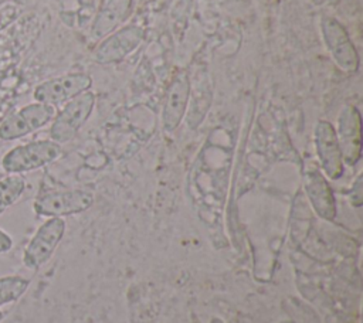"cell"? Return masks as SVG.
<instances>
[{"mask_svg":"<svg viewBox=\"0 0 363 323\" xmlns=\"http://www.w3.org/2000/svg\"><path fill=\"white\" fill-rule=\"evenodd\" d=\"M3 317H4V314H3V312H1V310H0V322H1V320H3Z\"/></svg>","mask_w":363,"mask_h":323,"instance_id":"cell-18","label":"cell"},{"mask_svg":"<svg viewBox=\"0 0 363 323\" xmlns=\"http://www.w3.org/2000/svg\"><path fill=\"white\" fill-rule=\"evenodd\" d=\"M61 144L54 140H34L10 149L1 159V167L10 174L37 170L61 156Z\"/></svg>","mask_w":363,"mask_h":323,"instance_id":"cell-1","label":"cell"},{"mask_svg":"<svg viewBox=\"0 0 363 323\" xmlns=\"http://www.w3.org/2000/svg\"><path fill=\"white\" fill-rule=\"evenodd\" d=\"M26 180L18 174L6 176L0 180V214L11 207L24 193Z\"/></svg>","mask_w":363,"mask_h":323,"instance_id":"cell-14","label":"cell"},{"mask_svg":"<svg viewBox=\"0 0 363 323\" xmlns=\"http://www.w3.org/2000/svg\"><path fill=\"white\" fill-rule=\"evenodd\" d=\"M13 248V238L3 230H0V254L9 252Z\"/></svg>","mask_w":363,"mask_h":323,"instance_id":"cell-17","label":"cell"},{"mask_svg":"<svg viewBox=\"0 0 363 323\" xmlns=\"http://www.w3.org/2000/svg\"><path fill=\"white\" fill-rule=\"evenodd\" d=\"M315 149L322 171L326 178L337 180L343 176L345 163L335 128L328 120H319L313 132Z\"/></svg>","mask_w":363,"mask_h":323,"instance_id":"cell-8","label":"cell"},{"mask_svg":"<svg viewBox=\"0 0 363 323\" xmlns=\"http://www.w3.org/2000/svg\"><path fill=\"white\" fill-rule=\"evenodd\" d=\"M30 280L18 275H9L0 278V306L13 303L20 299L28 289Z\"/></svg>","mask_w":363,"mask_h":323,"instance_id":"cell-15","label":"cell"},{"mask_svg":"<svg viewBox=\"0 0 363 323\" xmlns=\"http://www.w3.org/2000/svg\"><path fill=\"white\" fill-rule=\"evenodd\" d=\"M303 188L313 211L326 221L336 217V200L328 178L318 169H311L303 176Z\"/></svg>","mask_w":363,"mask_h":323,"instance_id":"cell-12","label":"cell"},{"mask_svg":"<svg viewBox=\"0 0 363 323\" xmlns=\"http://www.w3.org/2000/svg\"><path fill=\"white\" fill-rule=\"evenodd\" d=\"M143 37L145 33L138 26H126L115 33H111L96 47L94 52L95 61L99 64L119 62L140 45Z\"/></svg>","mask_w":363,"mask_h":323,"instance_id":"cell-10","label":"cell"},{"mask_svg":"<svg viewBox=\"0 0 363 323\" xmlns=\"http://www.w3.org/2000/svg\"><path fill=\"white\" fill-rule=\"evenodd\" d=\"M55 113V108L51 105L28 103L0 122V139L9 142L24 137L51 122Z\"/></svg>","mask_w":363,"mask_h":323,"instance_id":"cell-4","label":"cell"},{"mask_svg":"<svg viewBox=\"0 0 363 323\" xmlns=\"http://www.w3.org/2000/svg\"><path fill=\"white\" fill-rule=\"evenodd\" d=\"M320 30L325 45L335 64L347 74L356 72L360 65V58L346 28L337 20L325 17Z\"/></svg>","mask_w":363,"mask_h":323,"instance_id":"cell-6","label":"cell"},{"mask_svg":"<svg viewBox=\"0 0 363 323\" xmlns=\"http://www.w3.org/2000/svg\"><path fill=\"white\" fill-rule=\"evenodd\" d=\"M190 78L183 71L179 72L170 82L162 112V125L166 132H173L179 128L190 98Z\"/></svg>","mask_w":363,"mask_h":323,"instance_id":"cell-11","label":"cell"},{"mask_svg":"<svg viewBox=\"0 0 363 323\" xmlns=\"http://www.w3.org/2000/svg\"><path fill=\"white\" fill-rule=\"evenodd\" d=\"M94 204V193L84 188L48 191L34 200L35 214L43 217H67L79 214Z\"/></svg>","mask_w":363,"mask_h":323,"instance_id":"cell-3","label":"cell"},{"mask_svg":"<svg viewBox=\"0 0 363 323\" xmlns=\"http://www.w3.org/2000/svg\"><path fill=\"white\" fill-rule=\"evenodd\" d=\"M91 85L92 79L86 74H67L38 84L33 92V96L35 102L55 108L68 102L84 91H88Z\"/></svg>","mask_w":363,"mask_h":323,"instance_id":"cell-7","label":"cell"},{"mask_svg":"<svg viewBox=\"0 0 363 323\" xmlns=\"http://www.w3.org/2000/svg\"><path fill=\"white\" fill-rule=\"evenodd\" d=\"M94 105L95 94L89 89L65 102L62 109L55 113L52 119V125L50 129L51 140L61 144L74 139L78 130L91 116Z\"/></svg>","mask_w":363,"mask_h":323,"instance_id":"cell-2","label":"cell"},{"mask_svg":"<svg viewBox=\"0 0 363 323\" xmlns=\"http://www.w3.org/2000/svg\"><path fill=\"white\" fill-rule=\"evenodd\" d=\"M362 174L356 178L352 191H350V201L354 207H360L362 201H363V194H362Z\"/></svg>","mask_w":363,"mask_h":323,"instance_id":"cell-16","label":"cell"},{"mask_svg":"<svg viewBox=\"0 0 363 323\" xmlns=\"http://www.w3.org/2000/svg\"><path fill=\"white\" fill-rule=\"evenodd\" d=\"M335 132L343 163L354 166L362 157V116L356 106L346 105L342 109Z\"/></svg>","mask_w":363,"mask_h":323,"instance_id":"cell-9","label":"cell"},{"mask_svg":"<svg viewBox=\"0 0 363 323\" xmlns=\"http://www.w3.org/2000/svg\"><path fill=\"white\" fill-rule=\"evenodd\" d=\"M65 232V221L51 217L44 221L30 239L23 254V264L30 269H38L54 254Z\"/></svg>","mask_w":363,"mask_h":323,"instance_id":"cell-5","label":"cell"},{"mask_svg":"<svg viewBox=\"0 0 363 323\" xmlns=\"http://www.w3.org/2000/svg\"><path fill=\"white\" fill-rule=\"evenodd\" d=\"M130 8L132 0H104L91 27L94 38L101 40L109 35L125 18H128Z\"/></svg>","mask_w":363,"mask_h":323,"instance_id":"cell-13","label":"cell"}]
</instances>
